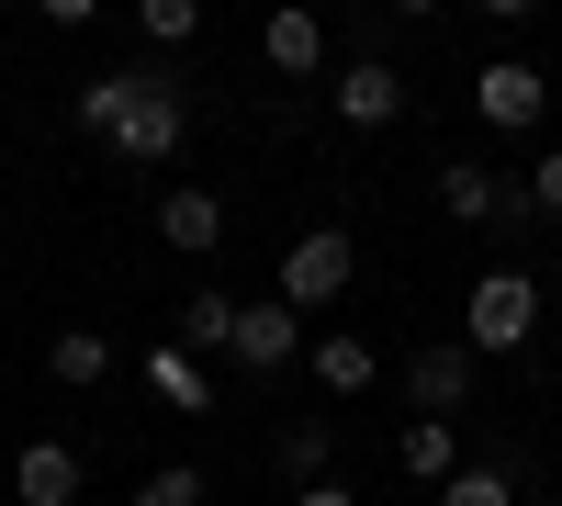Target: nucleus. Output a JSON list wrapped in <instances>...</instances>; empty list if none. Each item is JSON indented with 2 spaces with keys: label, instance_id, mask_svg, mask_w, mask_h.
I'll use <instances>...</instances> for the list:
<instances>
[{
  "label": "nucleus",
  "instance_id": "f257e3e1",
  "mask_svg": "<svg viewBox=\"0 0 562 506\" xmlns=\"http://www.w3.org/2000/svg\"><path fill=\"white\" fill-rule=\"evenodd\" d=\"M79 124L102 135L124 169H169L180 135H192V90H180L169 68H102V79L79 90Z\"/></svg>",
  "mask_w": 562,
  "mask_h": 506
},
{
  "label": "nucleus",
  "instance_id": "f03ea898",
  "mask_svg": "<svg viewBox=\"0 0 562 506\" xmlns=\"http://www.w3.org/2000/svg\"><path fill=\"white\" fill-rule=\"evenodd\" d=\"M349 270H360V248L338 237V225H304V237L281 248V304H338Z\"/></svg>",
  "mask_w": 562,
  "mask_h": 506
},
{
  "label": "nucleus",
  "instance_id": "7ed1b4c3",
  "mask_svg": "<svg viewBox=\"0 0 562 506\" xmlns=\"http://www.w3.org/2000/svg\"><path fill=\"white\" fill-rule=\"evenodd\" d=\"M529 327H540V282L529 270H484L473 282V349H529Z\"/></svg>",
  "mask_w": 562,
  "mask_h": 506
},
{
  "label": "nucleus",
  "instance_id": "20e7f679",
  "mask_svg": "<svg viewBox=\"0 0 562 506\" xmlns=\"http://www.w3.org/2000/svg\"><path fill=\"white\" fill-rule=\"evenodd\" d=\"M473 113H484L495 135H529V124L551 113V79H540L529 57H495V68H473Z\"/></svg>",
  "mask_w": 562,
  "mask_h": 506
},
{
  "label": "nucleus",
  "instance_id": "39448f33",
  "mask_svg": "<svg viewBox=\"0 0 562 506\" xmlns=\"http://www.w3.org/2000/svg\"><path fill=\"white\" fill-rule=\"evenodd\" d=\"M293 315L304 304H237V338H225V349H237V372H281V360H304V327H293Z\"/></svg>",
  "mask_w": 562,
  "mask_h": 506
},
{
  "label": "nucleus",
  "instance_id": "423d86ee",
  "mask_svg": "<svg viewBox=\"0 0 562 506\" xmlns=\"http://www.w3.org/2000/svg\"><path fill=\"white\" fill-rule=\"evenodd\" d=\"M473 338H461V349H416L405 360V394H416V417H461V405H473Z\"/></svg>",
  "mask_w": 562,
  "mask_h": 506
},
{
  "label": "nucleus",
  "instance_id": "0eeeda50",
  "mask_svg": "<svg viewBox=\"0 0 562 506\" xmlns=\"http://www.w3.org/2000/svg\"><path fill=\"white\" fill-rule=\"evenodd\" d=\"M12 495L23 506H79V450L68 439H23L12 450Z\"/></svg>",
  "mask_w": 562,
  "mask_h": 506
},
{
  "label": "nucleus",
  "instance_id": "6e6552de",
  "mask_svg": "<svg viewBox=\"0 0 562 506\" xmlns=\"http://www.w3.org/2000/svg\"><path fill=\"white\" fill-rule=\"evenodd\" d=\"M259 57H270L281 79H315V68H326V23L304 12V0H281V12L259 23Z\"/></svg>",
  "mask_w": 562,
  "mask_h": 506
},
{
  "label": "nucleus",
  "instance_id": "1a4fd4ad",
  "mask_svg": "<svg viewBox=\"0 0 562 506\" xmlns=\"http://www.w3.org/2000/svg\"><path fill=\"white\" fill-rule=\"evenodd\" d=\"M529 192H506L495 169H473V158H450L439 169V214H461V225H495V214H518Z\"/></svg>",
  "mask_w": 562,
  "mask_h": 506
},
{
  "label": "nucleus",
  "instance_id": "9d476101",
  "mask_svg": "<svg viewBox=\"0 0 562 506\" xmlns=\"http://www.w3.org/2000/svg\"><path fill=\"white\" fill-rule=\"evenodd\" d=\"M394 113H405V79H394L383 57L338 68V124H360V135H371V124H394Z\"/></svg>",
  "mask_w": 562,
  "mask_h": 506
},
{
  "label": "nucleus",
  "instance_id": "9b49d317",
  "mask_svg": "<svg viewBox=\"0 0 562 506\" xmlns=\"http://www.w3.org/2000/svg\"><path fill=\"white\" fill-rule=\"evenodd\" d=\"M158 237H169L180 259H214V248H225V203H214V192H169V203H158Z\"/></svg>",
  "mask_w": 562,
  "mask_h": 506
},
{
  "label": "nucleus",
  "instance_id": "f8f14e48",
  "mask_svg": "<svg viewBox=\"0 0 562 506\" xmlns=\"http://www.w3.org/2000/svg\"><path fill=\"white\" fill-rule=\"evenodd\" d=\"M45 372H57L68 394L113 383V338H102V327H57V338H45Z\"/></svg>",
  "mask_w": 562,
  "mask_h": 506
},
{
  "label": "nucleus",
  "instance_id": "ddd939ff",
  "mask_svg": "<svg viewBox=\"0 0 562 506\" xmlns=\"http://www.w3.org/2000/svg\"><path fill=\"white\" fill-rule=\"evenodd\" d=\"M304 360H315V383H326V394H360L371 372H383V360H371V338H349V327H338V338H315Z\"/></svg>",
  "mask_w": 562,
  "mask_h": 506
},
{
  "label": "nucleus",
  "instance_id": "4468645a",
  "mask_svg": "<svg viewBox=\"0 0 562 506\" xmlns=\"http://www.w3.org/2000/svg\"><path fill=\"white\" fill-rule=\"evenodd\" d=\"M405 473H416V484H450V473H461V428H450V417H416V428H405Z\"/></svg>",
  "mask_w": 562,
  "mask_h": 506
},
{
  "label": "nucleus",
  "instance_id": "2eb2a0df",
  "mask_svg": "<svg viewBox=\"0 0 562 506\" xmlns=\"http://www.w3.org/2000/svg\"><path fill=\"white\" fill-rule=\"evenodd\" d=\"M180 338H192V349H225V338H237V293H192V304H180Z\"/></svg>",
  "mask_w": 562,
  "mask_h": 506
},
{
  "label": "nucleus",
  "instance_id": "dca6fc26",
  "mask_svg": "<svg viewBox=\"0 0 562 506\" xmlns=\"http://www.w3.org/2000/svg\"><path fill=\"white\" fill-rule=\"evenodd\" d=\"M439 506H518V473H495V462H461L439 484Z\"/></svg>",
  "mask_w": 562,
  "mask_h": 506
},
{
  "label": "nucleus",
  "instance_id": "f3484780",
  "mask_svg": "<svg viewBox=\"0 0 562 506\" xmlns=\"http://www.w3.org/2000/svg\"><path fill=\"white\" fill-rule=\"evenodd\" d=\"M135 23H147V45H192L203 34V0H135Z\"/></svg>",
  "mask_w": 562,
  "mask_h": 506
},
{
  "label": "nucleus",
  "instance_id": "a211bd4d",
  "mask_svg": "<svg viewBox=\"0 0 562 506\" xmlns=\"http://www.w3.org/2000/svg\"><path fill=\"white\" fill-rule=\"evenodd\" d=\"M326 450H338V428H281V473H293V484H326Z\"/></svg>",
  "mask_w": 562,
  "mask_h": 506
},
{
  "label": "nucleus",
  "instance_id": "6ab92c4d",
  "mask_svg": "<svg viewBox=\"0 0 562 506\" xmlns=\"http://www.w3.org/2000/svg\"><path fill=\"white\" fill-rule=\"evenodd\" d=\"M135 506H203V462H158Z\"/></svg>",
  "mask_w": 562,
  "mask_h": 506
},
{
  "label": "nucleus",
  "instance_id": "aec40b11",
  "mask_svg": "<svg viewBox=\"0 0 562 506\" xmlns=\"http://www.w3.org/2000/svg\"><path fill=\"white\" fill-rule=\"evenodd\" d=\"M147 383H158L169 405H203V372H192V360H180V349H158V360H147Z\"/></svg>",
  "mask_w": 562,
  "mask_h": 506
},
{
  "label": "nucleus",
  "instance_id": "412c9836",
  "mask_svg": "<svg viewBox=\"0 0 562 506\" xmlns=\"http://www.w3.org/2000/svg\"><path fill=\"white\" fill-rule=\"evenodd\" d=\"M518 192H529V214H562V147H551V158H529Z\"/></svg>",
  "mask_w": 562,
  "mask_h": 506
},
{
  "label": "nucleus",
  "instance_id": "4be33fe9",
  "mask_svg": "<svg viewBox=\"0 0 562 506\" xmlns=\"http://www.w3.org/2000/svg\"><path fill=\"white\" fill-rule=\"evenodd\" d=\"M34 12H45V23H90V12H102V0H34Z\"/></svg>",
  "mask_w": 562,
  "mask_h": 506
},
{
  "label": "nucleus",
  "instance_id": "5701e85b",
  "mask_svg": "<svg viewBox=\"0 0 562 506\" xmlns=\"http://www.w3.org/2000/svg\"><path fill=\"white\" fill-rule=\"evenodd\" d=\"M293 506H349V484H293Z\"/></svg>",
  "mask_w": 562,
  "mask_h": 506
},
{
  "label": "nucleus",
  "instance_id": "b1692460",
  "mask_svg": "<svg viewBox=\"0 0 562 506\" xmlns=\"http://www.w3.org/2000/svg\"><path fill=\"white\" fill-rule=\"evenodd\" d=\"M473 12H495V23H529V12H540V0H473Z\"/></svg>",
  "mask_w": 562,
  "mask_h": 506
},
{
  "label": "nucleus",
  "instance_id": "393cba45",
  "mask_svg": "<svg viewBox=\"0 0 562 506\" xmlns=\"http://www.w3.org/2000/svg\"><path fill=\"white\" fill-rule=\"evenodd\" d=\"M394 12H405V23H428V12H439V0H394Z\"/></svg>",
  "mask_w": 562,
  "mask_h": 506
}]
</instances>
